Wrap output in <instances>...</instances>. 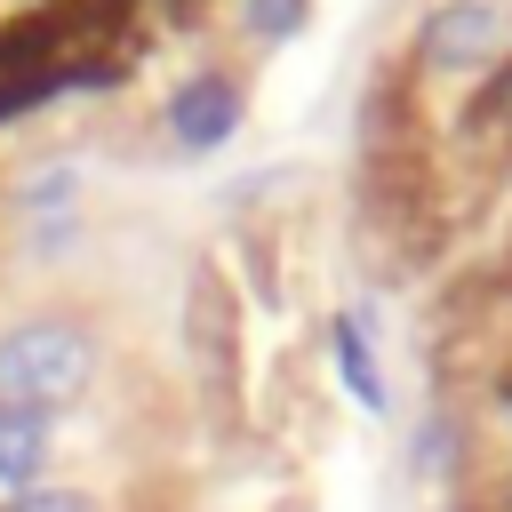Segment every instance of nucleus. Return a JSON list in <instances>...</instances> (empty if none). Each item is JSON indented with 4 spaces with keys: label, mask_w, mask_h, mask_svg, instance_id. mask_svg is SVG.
I'll list each match as a JSON object with an SVG mask.
<instances>
[{
    "label": "nucleus",
    "mask_w": 512,
    "mask_h": 512,
    "mask_svg": "<svg viewBox=\"0 0 512 512\" xmlns=\"http://www.w3.org/2000/svg\"><path fill=\"white\" fill-rule=\"evenodd\" d=\"M80 200H88V168H80V160H40L32 176L8 184V208H16L24 232H40V224H80Z\"/></svg>",
    "instance_id": "423d86ee"
},
{
    "label": "nucleus",
    "mask_w": 512,
    "mask_h": 512,
    "mask_svg": "<svg viewBox=\"0 0 512 512\" xmlns=\"http://www.w3.org/2000/svg\"><path fill=\"white\" fill-rule=\"evenodd\" d=\"M0 512H104L88 488H64V480H40V488H16L0 496Z\"/></svg>",
    "instance_id": "9d476101"
},
{
    "label": "nucleus",
    "mask_w": 512,
    "mask_h": 512,
    "mask_svg": "<svg viewBox=\"0 0 512 512\" xmlns=\"http://www.w3.org/2000/svg\"><path fill=\"white\" fill-rule=\"evenodd\" d=\"M184 344H192L208 392H224V384H232V288H224L208 264L192 272V296H184Z\"/></svg>",
    "instance_id": "39448f33"
},
{
    "label": "nucleus",
    "mask_w": 512,
    "mask_h": 512,
    "mask_svg": "<svg viewBox=\"0 0 512 512\" xmlns=\"http://www.w3.org/2000/svg\"><path fill=\"white\" fill-rule=\"evenodd\" d=\"M408 56L424 80H488L512 56V8L504 0H440L416 16Z\"/></svg>",
    "instance_id": "f03ea898"
},
{
    "label": "nucleus",
    "mask_w": 512,
    "mask_h": 512,
    "mask_svg": "<svg viewBox=\"0 0 512 512\" xmlns=\"http://www.w3.org/2000/svg\"><path fill=\"white\" fill-rule=\"evenodd\" d=\"M328 352H336V376H344V392L360 400V408H392V376H384V328H376V304L360 296L352 312H336V328H328Z\"/></svg>",
    "instance_id": "20e7f679"
},
{
    "label": "nucleus",
    "mask_w": 512,
    "mask_h": 512,
    "mask_svg": "<svg viewBox=\"0 0 512 512\" xmlns=\"http://www.w3.org/2000/svg\"><path fill=\"white\" fill-rule=\"evenodd\" d=\"M240 120H248V88H240V72H224V64L184 72V80L168 88V104H160V136H168L184 160H208L216 144H232Z\"/></svg>",
    "instance_id": "7ed1b4c3"
},
{
    "label": "nucleus",
    "mask_w": 512,
    "mask_h": 512,
    "mask_svg": "<svg viewBox=\"0 0 512 512\" xmlns=\"http://www.w3.org/2000/svg\"><path fill=\"white\" fill-rule=\"evenodd\" d=\"M96 384V336L88 320L72 312H32L0 336V400L8 408H40V416H64L80 408Z\"/></svg>",
    "instance_id": "f257e3e1"
},
{
    "label": "nucleus",
    "mask_w": 512,
    "mask_h": 512,
    "mask_svg": "<svg viewBox=\"0 0 512 512\" xmlns=\"http://www.w3.org/2000/svg\"><path fill=\"white\" fill-rule=\"evenodd\" d=\"M48 456H56V416L0 400V496L40 488V480H48Z\"/></svg>",
    "instance_id": "0eeeda50"
},
{
    "label": "nucleus",
    "mask_w": 512,
    "mask_h": 512,
    "mask_svg": "<svg viewBox=\"0 0 512 512\" xmlns=\"http://www.w3.org/2000/svg\"><path fill=\"white\" fill-rule=\"evenodd\" d=\"M312 24V0H232V32L256 40V48H280Z\"/></svg>",
    "instance_id": "6e6552de"
},
{
    "label": "nucleus",
    "mask_w": 512,
    "mask_h": 512,
    "mask_svg": "<svg viewBox=\"0 0 512 512\" xmlns=\"http://www.w3.org/2000/svg\"><path fill=\"white\" fill-rule=\"evenodd\" d=\"M456 464V416L448 408H432L416 432H408V472H424V480H440Z\"/></svg>",
    "instance_id": "1a4fd4ad"
}]
</instances>
